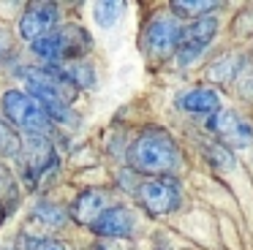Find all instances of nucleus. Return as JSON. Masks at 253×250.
<instances>
[{
  "label": "nucleus",
  "instance_id": "nucleus-12",
  "mask_svg": "<svg viewBox=\"0 0 253 250\" xmlns=\"http://www.w3.org/2000/svg\"><path fill=\"white\" fill-rule=\"evenodd\" d=\"M106 209V196L98 188H87L74 199L71 204V217L82 226H93L98 220V215Z\"/></svg>",
  "mask_w": 253,
  "mask_h": 250
},
{
  "label": "nucleus",
  "instance_id": "nucleus-18",
  "mask_svg": "<svg viewBox=\"0 0 253 250\" xmlns=\"http://www.w3.org/2000/svg\"><path fill=\"white\" fill-rule=\"evenodd\" d=\"M36 217H44L46 223H55V226L63 220V215L57 212V207H55V204H46V201L36 207Z\"/></svg>",
  "mask_w": 253,
  "mask_h": 250
},
{
  "label": "nucleus",
  "instance_id": "nucleus-7",
  "mask_svg": "<svg viewBox=\"0 0 253 250\" xmlns=\"http://www.w3.org/2000/svg\"><path fill=\"white\" fill-rule=\"evenodd\" d=\"M215 33H218V22H215L212 16H202V19H196L191 27H185L182 36H180V43H177V52H174L177 63L180 65L193 63V60L212 43Z\"/></svg>",
  "mask_w": 253,
  "mask_h": 250
},
{
  "label": "nucleus",
  "instance_id": "nucleus-16",
  "mask_svg": "<svg viewBox=\"0 0 253 250\" xmlns=\"http://www.w3.org/2000/svg\"><path fill=\"white\" fill-rule=\"evenodd\" d=\"M95 22L101 27H112L117 19H120V11H123V3H115V0H106V3H95Z\"/></svg>",
  "mask_w": 253,
  "mask_h": 250
},
{
  "label": "nucleus",
  "instance_id": "nucleus-15",
  "mask_svg": "<svg viewBox=\"0 0 253 250\" xmlns=\"http://www.w3.org/2000/svg\"><path fill=\"white\" fill-rule=\"evenodd\" d=\"M19 144H22L19 133L6 123V120H0V155H6V158L17 155V152H19Z\"/></svg>",
  "mask_w": 253,
  "mask_h": 250
},
{
  "label": "nucleus",
  "instance_id": "nucleus-8",
  "mask_svg": "<svg viewBox=\"0 0 253 250\" xmlns=\"http://www.w3.org/2000/svg\"><path fill=\"white\" fill-rule=\"evenodd\" d=\"M17 155H19V161H22L25 179H30V182L41 179L52 168V163H55V150H52L46 136H28V139L19 144Z\"/></svg>",
  "mask_w": 253,
  "mask_h": 250
},
{
  "label": "nucleus",
  "instance_id": "nucleus-14",
  "mask_svg": "<svg viewBox=\"0 0 253 250\" xmlns=\"http://www.w3.org/2000/svg\"><path fill=\"white\" fill-rule=\"evenodd\" d=\"M171 8L182 16H196V19H202V14L218 8V3H212V0H174Z\"/></svg>",
  "mask_w": 253,
  "mask_h": 250
},
{
  "label": "nucleus",
  "instance_id": "nucleus-9",
  "mask_svg": "<svg viewBox=\"0 0 253 250\" xmlns=\"http://www.w3.org/2000/svg\"><path fill=\"white\" fill-rule=\"evenodd\" d=\"M182 27L177 19L171 16H155L153 22L144 30V49L155 57H164V54L177 52V43H180Z\"/></svg>",
  "mask_w": 253,
  "mask_h": 250
},
{
  "label": "nucleus",
  "instance_id": "nucleus-6",
  "mask_svg": "<svg viewBox=\"0 0 253 250\" xmlns=\"http://www.w3.org/2000/svg\"><path fill=\"white\" fill-rule=\"evenodd\" d=\"M139 204L150 215H169L180 207V185L171 177H153L139 185Z\"/></svg>",
  "mask_w": 253,
  "mask_h": 250
},
{
  "label": "nucleus",
  "instance_id": "nucleus-17",
  "mask_svg": "<svg viewBox=\"0 0 253 250\" xmlns=\"http://www.w3.org/2000/svg\"><path fill=\"white\" fill-rule=\"evenodd\" d=\"M207 155H210V161H212V166H218V168H231L234 166L231 150H226V147H220V144H210Z\"/></svg>",
  "mask_w": 253,
  "mask_h": 250
},
{
  "label": "nucleus",
  "instance_id": "nucleus-4",
  "mask_svg": "<svg viewBox=\"0 0 253 250\" xmlns=\"http://www.w3.org/2000/svg\"><path fill=\"white\" fill-rule=\"evenodd\" d=\"M0 103H3L6 117L11 120L17 128H22L28 136H44V133H49V128H52L49 114H46L44 106H41L39 101H33L28 92L8 90Z\"/></svg>",
  "mask_w": 253,
  "mask_h": 250
},
{
  "label": "nucleus",
  "instance_id": "nucleus-1",
  "mask_svg": "<svg viewBox=\"0 0 253 250\" xmlns=\"http://www.w3.org/2000/svg\"><path fill=\"white\" fill-rule=\"evenodd\" d=\"M128 163L133 171L153 177H171L182 168V155L174 139L164 128H147L128 147Z\"/></svg>",
  "mask_w": 253,
  "mask_h": 250
},
{
  "label": "nucleus",
  "instance_id": "nucleus-20",
  "mask_svg": "<svg viewBox=\"0 0 253 250\" xmlns=\"http://www.w3.org/2000/svg\"><path fill=\"white\" fill-rule=\"evenodd\" d=\"M36 250H63V245L55 242V239H46V242H41Z\"/></svg>",
  "mask_w": 253,
  "mask_h": 250
},
{
  "label": "nucleus",
  "instance_id": "nucleus-2",
  "mask_svg": "<svg viewBox=\"0 0 253 250\" xmlns=\"http://www.w3.org/2000/svg\"><path fill=\"white\" fill-rule=\"evenodd\" d=\"M25 84H28V95L44 106L52 123L71 125V101H74V87L66 79L57 76L52 65L46 68H28L25 71Z\"/></svg>",
  "mask_w": 253,
  "mask_h": 250
},
{
  "label": "nucleus",
  "instance_id": "nucleus-19",
  "mask_svg": "<svg viewBox=\"0 0 253 250\" xmlns=\"http://www.w3.org/2000/svg\"><path fill=\"white\" fill-rule=\"evenodd\" d=\"M8 49H11V38H8V33L0 27V60L8 54Z\"/></svg>",
  "mask_w": 253,
  "mask_h": 250
},
{
  "label": "nucleus",
  "instance_id": "nucleus-3",
  "mask_svg": "<svg viewBox=\"0 0 253 250\" xmlns=\"http://www.w3.org/2000/svg\"><path fill=\"white\" fill-rule=\"evenodd\" d=\"M90 49H93V38L87 36V30H82L77 25H66L60 30H52L49 36L33 41V52L41 60H49V65H60L66 60L77 63Z\"/></svg>",
  "mask_w": 253,
  "mask_h": 250
},
{
  "label": "nucleus",
  "instance_id": "nucleus-13",
  "mask_svg": "<svg viewBox=\"0 0 253 250\" xmlns=\"http://www.w3.org/2000/svg\"><path fill=\"white\" fill-rule=\"evenodd\" d=\"M177 103H180L185 112H193V114H215L220 109L218 92L210 90V87H193V90L182 92V95L177 98Z\"/></svg>",
  "mask_w": 253,
  "mask_h": 250
},
{
  "label": "nucleus",
  "instance_id": "nucleus-5",
  "mask_svg": "<svg viewBox=\"0 0 253 250\" xmlns=\"http://www.w3.org/2000/svg\"><path fill=\"white\" fill-rule=\"evenodd\" d=\"M210 130L220 139V147L226 150H245L253 144V128L240 112L234 109H218L210 117Z\"/></svg>",
  "mask_w": 253,
  "mask_h": 250
},
{
  "label": "nucleus",
  "instance_id": "nucleus-11",
  "mask_svg": "<svg viewBox=\"0 0 253 250\" xmlns=\"http://www.w3.org/2000/svg\"><path fill=\"white\" fill-rule=\"evenodd\" d=\"M90 228H93L98 237H128V234L133 231V215H131V209H126L123 204L106 207Z\"/></svg>",
  "mask_w": 253,
  "mask_h": 250
},
{
  "label": "nucleus",
  "instance_id": "nucleus-10",
  "mask_svg": "<svg viewBox=\"0 0 253 250\" xmlns=\"http://www.w3.org/2000/svg\"><path fill=\"white\" fill-rule=\"evenodd\" d=\"M57 22H60V11L55 3H33L19 19V33H22L25 41L33 43L39 38L49 36L57 27Z\"/></svg>",
  "mask_w": 253,
  "mask_h": 250
}]
</instances>
